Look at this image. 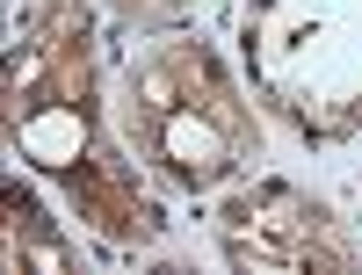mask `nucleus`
<instances>
[{"instance_id": "obj_2", "label": "nucleus", "mask_w": 362, "mask_h": 275, "mask_svg": "<svg viewBox=\"0 0 362 275\" xmlns=\"http://www.w3.org/2000/svg\"><path fill=\"white\" fill-rule=\"evenodd\" d=\"M22 145L37 152V160H51V167H66L73 152H80V116H73V109H44L37 124H22Z\"/></svg>"}, {"instance_id": "obj_1", "label": "nucleus", "mask_w": 362, "mask_h": 275, "mask_svg": "<svg viewBox=\"0 0 362 275\" xmlns=\"http://www.w3.org/2000/svg\"><path fill=\"white\" fill-rule=\"evenodd\" d=\"M160 145H167V160H174L181 174H218V167H225V138H218V124H203V116H189V109L167 116Z\"/></svg>"}]
</instances>
